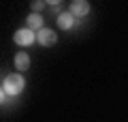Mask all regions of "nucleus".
<instances>
[{"mask_svg":"<svg viewBox=\"0 0 128 122\" xmlns=\"http://www.w3.org/2000/svg\"><path fill=\"white\" fill-rule=\"evenodd\" d=\"M49 7H54V9H60V2H56V0H51V2H49Z\"/></svg>","mask_w":128,"mask_h":122,"instance_id":"1a4fd4ad","label":"nucleus"},{"mask_svg":"<svg viewBox=\"0 0 128 122\" xmlns=\"http://www.w3.org/2000/svg\"><path fill=\"white\" fill-rule=\"evenodd\" d=\"M13 39H15V43H17V45L28 47V45H32V43L36 41V34H34V30H30V28H22V30L15 32Z\"/></svg>","mask_w":128,"mask_h":122,"instance_id":"f03ea898","label":"nucleus"},{"mask_svg":"<svg viewBox=\"0 0 128 122\" xmlns=\"http://www.w3.org/2000/svg\"><path fill=\"white\" fill-rule=\"evenodd\" d=\"M28 67H30V56L24 54V51H19V54L15 56V69H17V71H26Z\"/></svg>","mask_w":128,"mask_h":122,"instance_id":"0eeeda50","label":"nucleus"},{"mask_svg":"<svg viewBox=\"0 0 128 122\" xmlns=\"http://www.w3.org/2000/svg\"><path fill=\"white\" fill-rule=\"evenodd\" d=\"M36 41H38V45H43V47H49V45H56V41H58V34H56V30L43 28V30H38Z\"/></svg>","mask_w":128,"mask_h":122,"instance_id":"7ed1b4c3","label":"nucleus"},{"mask_svg":"<svg viewBox=\"0 0 128 122\" xmlns=\"http://www.w3.org/2000/svg\"><path fill=\"white\" fill-rule=\"evenodd\" d=\"M43 7H45V2H41V0H34V2H32V11H34V13H38Z\"/></svg>","mask_w":128,"mask_h":122,"instance_id":"6e6552de","label":"nucleus"},{"mask_svg":"<svg viewBox=\"0 0 128 122\" xmlns=\"http://www.w3.org/2000/svg\"><path fill=\"white\" fill-rule=\"evenodd\" d=\"M70 13H73V17H86L90 13V5L86 0H75L70 5Z\"/></svg>","mask_w":128,"mask_h":122,"instance_id":"20e7f679","label":"nucleus"},{"mask_svg":"<svg viewBox=\"0 0 128 122\" xmlns=\"http://www.w3.org/2000/svg\"><path fill=\"white\" fill-rule=\"evenodd\" d=\"M26 22H28V28H30V30H43V17H41V13H30Z\"/></svg>","mask_w":128,"mask_h":122,"instance_id":"423d86ee","label":"nucleus"},{"mask_svg":"<svg viewBox=\"0 0 128 122\" xmlns=\"http://www.w3.org/2000/svg\"><path fill=\"white\" fill-rule=\"evenodd\" d=\"M73 26H75L73 13H60L58 15V28L60 30H73Z\"/></svg>","mask_w":128,"mask_h":122,"instance_id":"39448f33","label":"nucleus"},{"mask_svg":"<svg viewBox=\"0 0 128 122\" xmlns=\"http://www.w3.org/2000/svg\"><path fill=\"white\" fill-rule=\"evenodd\" d=\"M24 86H26V79L19 73H13V75H9L2 81V92H6L9 96H17L24 90Z\"/></svg>","mask_w":128,"mask_h":122,"instance_id":"f257e3e1","label":"nucleus"}]
</instances>
